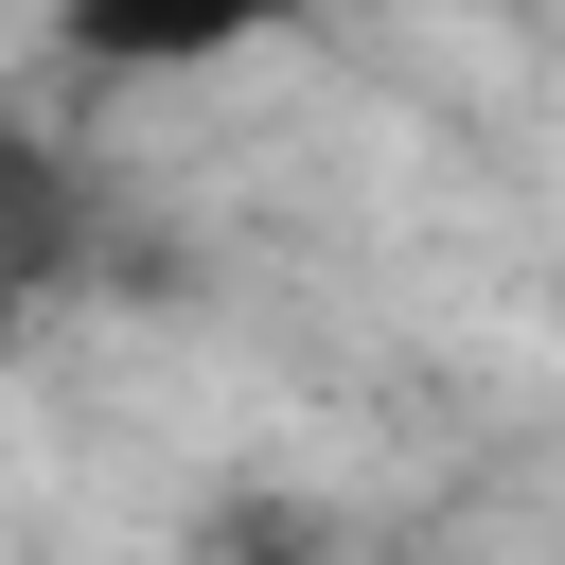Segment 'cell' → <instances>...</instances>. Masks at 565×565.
Listing matches in <instances>:
<instances>
[{"label": "cell", "mask_w": 565, "mask_h": 565, "mask_svg": "<svg viewBox=\"0 0 565 565\" xmlns=\"http://www.w3.org/2000/svg\"><path fill=\"white\" fill-rule=\"evenodd\" d=\"M318 0H53V53L106 71V88H177V71H230L265 35H300Z\"/></svg>", "instance_id": "cell-1"}]
</instances>
